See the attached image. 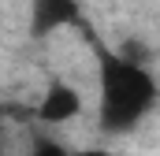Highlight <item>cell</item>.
Segmentation results:
<instances>
[{"instance_id":"obj_1","label":"cell","mask_w":160,"mask_h":156,"mask_svg":"<svg viewBox=\"0 0 160 156\" xmlns=\"http://www.w3.org/2000/svg\"><path fill=\"white\" fill-rule=\"evenodd\" d=\"M157 100V85L145 63L101 48V126L108 134L134 130Z\"/></svg>"},{"instance_id":"obj_2","label":"cell","mask_w":160,"mask_h":156,"mask_svg":"<svg viewBox=\"0 0 160 156\" xmlns=\"http://www.w3.org/2000/svg\"><path fill=\"white\" fill-rule=\"evenodd\" d=\"M78 19V4L75 0H30V34L45 37L67 22Z\"/></svg>"},{"instance_id":"obj_3","label":"cell","mask_w":160,"mask_h":156,"mask_svg":"<svg viewBox=\"0 0 160 156\" xmlns=\"http://www.w3.org/2000/svg\"><path fill=\"white\" fill-rule=\"evenodd\" d=\"M82 108V97L71 89V85H63V82H52L48 89H45V97H41L38 104V119L41 123H67V119H75Z\"/></svg>"},{"instance_id":"obj_4","label":"cell","mask_w":160,"mask_h":156,"mask_svg":"<svg viewBox=\"0 0 160 156\" xmlns=\"http://www.w3.org/2000/svg\"><path fill=\"white\" fill-rule=\"evenodd\" d=\"M30 156H71V153H63L56 141H34V153Z\"/></svg>"},{"instance_id":"obj_5","label":"cell","mask_w":160,"mask_h":156,"mask_svg":"<svg viewBox=\"0 0 160 156\" xmlns=\"http://www.w3.org/2000/svg\"><path fill=\"white\" fill-rule=\"evenodd\" d=\"M78 156H108V153H101V149H93V153H78Z\"/></svg>"}]
</instances>
